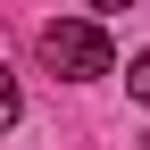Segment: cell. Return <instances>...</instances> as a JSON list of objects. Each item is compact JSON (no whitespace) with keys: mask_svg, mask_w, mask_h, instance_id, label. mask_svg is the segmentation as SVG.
<instances>
[{"mask_svg":"<svg viewBox=\"0 0 150 150\" xmlns=\"http://www.w3.org/2000/svg\"><path fill=\"white\" fill-rule=\"evenodd\" d=\"M42 67L59 75V83H92V75L117 67V50H108V33L92 25V17H59V25H42Z\"/></svg>","mask_w":150,"mask_h":150,"instance_id":"1","label":"cell"},{"mask_svg":"<svg viewBox=\"0 0 150 150\" xmlns=\"http://www.w3.org/2000/svg\"><path fill=\"white\" fill-rule=\"evenodd\" d=\"M17 117H25V100H17V75H8V67H0V134H8V125H17Z\"/></svg>","mask_w":150,"mask_h":150,"instance_id":"2","label":"cell"},{"mask_svg":"<svg viewBox=\"0 0 150 150\" xmlns=\"http://www.w3.org/2000/svg\"><path fill=\"white\" fill-rule=\"evenodd\" d=\"M125 92H134V100L150 108V50H134V67H125Z\"/></svg>","mask_w":150,"mask_h":150,"instance_id":"3","label":"cell"},{"mask_svg":"<svg viewBox=\"0 0 150 150\" xmlns=\"http://www.w3.org/2000/svg\"><path fill=\"white\" fill-rule=\"evenodd\" d=\"M92 8H134V0H92Z\"/></svg>","mask_w":150,"mask_h":150,"instance_id":"4","label":"cell"}]
</instances>
